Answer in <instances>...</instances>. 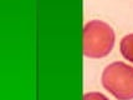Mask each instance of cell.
Listing matches in <instances>:
<instances>
[{"mask_svg":"<svg viewBox=\"0 0 133 100\" xmlns=\"http://www.w3.org/2000/svg\"><path fill=\"white\" fill-rule=\"evenodd\" d=\"M116 35L110 24L102 20H90L83 26L82 49L83 54L91 59L107 56L112 51Z\"/></svg>","mask_w":133,"mask_h":100,"instance_id":"1","label":"cell"},{"mask_svg":"<svg viewBox=\"0 0 133 100\" xmlns=\"http://www.w3.org/2000/svg\"><path fill=\"white\" fill-rule=\"evenodd\" d=\"M101 81L103 88L118 100L133 99V66L115 61L104 68Z\"/></svg>","mask_w":133,"mask_h":100,"instance_id":"2","label":"cell"},{"mask_svg":"<svg viewBox=\"0 0 133 100\" xmlns=\"http://www.w3.org/2000/svg\"><path fill=\"white\" fill-rule=\"evenodd\" d=\"M119 50L124 59L133 63V34H128L122 38Z\"/></svg>","mask_w":133,"mask_h":100,"instance_id":"3","label":"cell"},{"mask_svg":"<svg viewBox=\"0 0 133 100\" xmlns=\"http://www.w3.org/2000/svg\"><path fill=\"white\" fill-rule=\"evenodd\" d=\"M82 100H110L106 95L98 91H91V93H86L83 95Z\"/></svg>","mask_w":133,"mask_h":100,"instance_id":"4","label":"cell"}]
</instances>
